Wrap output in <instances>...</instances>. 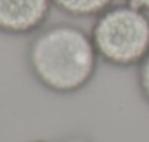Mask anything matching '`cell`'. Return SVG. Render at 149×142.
Masks as SVG:
<instances>
[{
  "instance_id": "cell-5",
  "label": "cell",
  "mask_w": 149,
  "mask_h": 142,
  "mask_svg": "<svg viewBox=\"0 0 149 142\" xmlns=\"http://www.w3.org/2000/svg\"><path fill=\"white\" fill-rule=\"evenodd\" d=\"M136 69H137V72H136L137 90L140 92V97L149 106V54Z\"/></svg>"
},
{
  "instance_id": "cell-3",
  "label": "cell",
  "mask_w": 149,
  "mask_h": 142,
  "mask_svg": "<svg viewBox=\"0 0 149 142\" xmlns=\"http://www.w3.org/2000/svg\"><path fill=\"white\" fill-rule=\"evenodd\" d=\"M53 9V0H0V32L34 35L45 27Z\"/></svg>"
},
{
  "instance_id": "cell-6",
  "label": "cell",
  "mask_w": 149,
  "mask_h": 142,
  "mask_svg": "<svg viewBox=\"0 0 149 142\" xmlns=\"http://www.w3.org/2000/svg\"><path fill=\"white\" fill-rule=\"evenodd\" d=\"M123 2L130 3V5H133V6H136V8L149 13V0H123Z\"/></svg>"
},
{
  "instance_id": "cell-7",
  "label": "cell",
  "mask_w": 149,
  "mask_h": 142,
  "mask_svg": "<svg viewBox=\"0 0 149 142\" xmlns=\"http://www.w3.org/2000/svg\"><path fill=\"white\" fill-rule=\"evenodd\" d=\"M63 142H91V139L84 135H72V136H67L66 139H63Z\"/></svg>"
},
{
  "instance_id": "cell-4",
  "label": "cell",
  "mask_w": 149,
  "mask_h": 142,
  "mask_svg": "<svg viewBox=\"0 0 149 142\" xmlns=\"http://www.w3.org/2000/svg\"><path fill=\"white\" fill-rule=\"evenodd\" d=\"M116 0H53L54 9L70 18H97L111 8Z\"/></svg>"
},
{
  "instance_id": "cell-2",
  "label": "cell",
  "mask_w": 149,
  "mask_h": 142,
  "mask_svg": "<svg viewBox=\"0 0 149 142\" xmlns=\"http://www.w3.org/2000/svg\"><path fill=\"white\" fill-rule=\"evenodd\" d=\"M100 60L120 69L137 67L149 54V13L114 3L94 18L89 31Z\"/></svg>"
},
{
  "instance_id": "cell-8",
  "label": "cell",
  "mask_w": 149,
  "mask_h": 142,
  "mask_svg": "<svg viewBox=\"0 0 149 142\" xmlns=\"http://www.w3.org/2000/svg\"><path fill=\"white\" fill-rule=\"evenodd\" d=\"M32 142H47V141H32Z\"/></svg>"
},
{
  "instance_id": "cell-1",
  "label": "cell",
  "mask_w": 149,
  "mask_h": 142,
  "mask_svg": "<svg viewBox=\"0 0 149 142\" xmlns=\"http://www.w3.org/2000/svg\"><path fill=\"white\" fill-rule=\"evenodd\" d=\"M100 62L89 31L69 22L41 28L26 47L29 73L57 95L84 91L94 81Z\"/></svg>"
}]
</instances>
